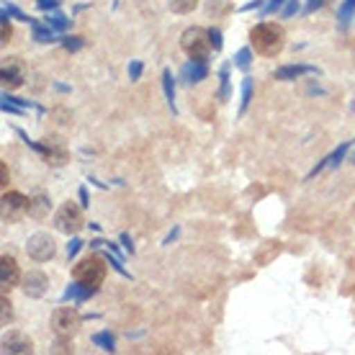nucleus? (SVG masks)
<instances>
[{"label": "nucleus", "mask_w": 355, "mask_h": 355, "mask_svg": "<svg viewBox=\"0 0 355 355\" xmlns=\"http://www.w3.org/2000/svg\"><path fill=\"white\" fill-rule=\"evenodd\" d=\"M250 44H252V49L258 54H263V57H278L286 46L284 26L263 21V24H258V26L250 31Z\"/></svg>", "instance_id": "obj_1"}, {"label": "nucleus", "mask_w": 355, "mask_h": 355, "mask_svg": "<svg viewBox=\"0 0 355 355\" xmlns=\"http://www.w3.org/2000/svg\"><path fill=\"white\" fill-rule=\"evenodd\" d=\"M180 49L191 57V60H201V62H209V49H211V42H209V31L198 26H191L180 34Z\"/></svg>", "instance_id": "obj_2"}, {"label": "nucleus", "mask_w": 355, "mask_h": 355, "mask_svg": "<svg viewBox=\"0 0 355 355\" xmlns=\"http://www.w3.org/2000/svg\"><path fill=\"white\" fill-rule=\"evenodd\" d=\"M54 230L62 232V234H78V232L85 227V219H83V206L72 204H62L57 211H54Z\"/></svg>", "instance_id": "obj_3"}, {"label": "nucleus", "mask_w": 355, "mask_h": 355, "mask_svg": "<svg viewBox=\"0 0 355 355\" xmlns=\"http://www.w3.org/2000/svg\"><path fill=\"white\" fill-rule=\"evenodd\" d=\"M72 275H75V281H83V284L101 288V284L106 281V266H103V260L98 258V255H90V258L80 260L75 266Z\"/></svg>", "instance_id": "obj_4"}, {"label": "nucleus", "mask_w": 355, "mask_h": 355, "mask_svg": "<svg viewBox=\"0 0 355 355\" xmlns=\"http://www.w3.org/2000/svg\"><path fill=\"white\" fill-rule=\"evenodd\" d=\"M85 317L78 314L75 306H60V309H54L52 314V329L57 338H72L78 329H80V322Z\"/></svg>", "instance_id": "obj_5"}, {"label": "nucleus", "mask_w": 355, "mask_h": 355, "mask_svg": "<svg viewBox=\"0 0 355 355\" xmlns=\"http://www.w3.org/2000/svg\"><path fill=\"white\" fill-rule=\"evenodd\" d=\"M28 204L31 198H26L18 191H10V193H3V201H0V214H3V222L6 224H16L21 222L28 214Z\"/></svg>", "instance_id": "obj_6"}, {"label": "nucleus", "mask_w": 355, "mask_h": 355, "mask_svg": "<svg viewBox=\"0 0 355 355\" xmlns=\"http://www.w3.org/2000/svg\"><path fill=\"white\" fill-rule=\"evenodd\" d=\"M54 252H57V245H54V240L49 237V234H44V232H36V234H31L26 242V255L34 263H46V260L54 258Z\"/></svg>", "instance_id": "obj_7"}, {"label": "nucleus", "mask_w": 355, "mask_h": 355, "mask_svg": "<svg viewBox=\"0 0 355 355\" xmlns=\"http://www.w3.org/2000/svg\"><path fill=\"white\" fill-rule=\"evenodd\" d=\"M21 291L26 293L28 299H42V296L49 291V278H46L42 270H28V273L21 278Z\"/></svg>", "instance_id": "obj_8"}, {"label": "nucleus", "mask_w": 355, "mask_h": 355, "mask_svg": "<svg viewBox=\"0 0 355 355\" xmlns=\"http://www.w3.org/2000/svg\"><path fill=\"white\" fill-rule=\"evenodd\" d=\"M24 75H26V70H24V64L18 62L16 57H8V62L3 64V70H0V78H3V85L8 90H16L24 85Z\"/></svg>", "instance_id": "obj_9"}, {"label": "nucleus", "mask_w": 355, "mask_h": 355, "mask_svg": "<svg viewBox=\"0 0 355 355\" xmlns=\"http://www.w3.org/2000/svg\"><path fill=\"white\" fill-rule=\"evenodd\" d=\"M209 78V62H201V60H188L183 67H180V80L186 85H196Z\"/></svg>", "instance_id": "obj_10"}, {"label": "nucleus", "mask_w": 355, "mask_h": 355, "mask_svg": "<svg viewBox=\"0 0 355 355\" xmlns=\"http://www.w3.org/2000/svg\"><path fill=\"white\" fill-rule=\"evenodd\" d=\"M306 75H320V67L314 64H284L275 70V80H299V78H306Z\"/></svg>", "instance_id": "obj_11"}, {"label": "nucleus", "mask_w": 355, "mask_h": 355, "mask_svg": "<svg viewBox=\"0 0 355 355\" xmlns=\"http://www.w3.org/2000/svg\"><path fill=\"white\" fill-rule=\"evenodd\" d=\"M18 281H21L18 263L10 258V255H3V260H0V286H3L6 291H10L13 286H18Z\"/></svg>", "instance_id": "obj_12"}, {"label": "nucleus", "mask_w": 355, "mask_h": 355, "mask_svg": "<svg viewBox=\"0 0 355 355\" xmlns=\"http://www.w3.org/2000/svg\"><path fill=\"white\" fill-rule=\"evenodd\" d=\"M347 152H350V142H343L335 152H329L327 157H322L320 165H317V168H314V170H311V173H309V175H306V180H311V178H317V175H320V173H322V170H327V168H338L340 162L345 160V155H347Z\"/></svg>", "instance_id": "obj_13"}, {"label": "nucleus", "mask_w": 355, "mask_h": 355, "mask_svg": "<svg viewBox=\"0 0 355 355\" xmlns=\"http://www.w3.org/2000/svg\"><path fill=\"white\" fill-rule=\"evenodd\" d=\"M96 293H98L96 286H88V284H83V281H75V284H70L67 288H64L62 302L83 304V302H88L90 296H96Z\"/></svg>", "instance_id": "obj_14"}, {"label": "nucleus", "mask_w": 355, "mask_h": 355, "mask_svg": "<svg viewBox=\"0 0 355 355\" xmlns=\"http://www.w3.org/2000/svg\"><path fill=\"white\" fill-rule=\"evenodd\" d=\"M34 345H31V340L24 338L21 332H8V335H3V353H31Z\"/></svg>", "instance_id": "obj_15"}, {"label": "nucleus", "mask_w": 355, "mask_h": 355, "mask_svg": "<svg viewBox=\"0 0 355 355\" xmlns=\"http://www.w3.org/2000/svg\"><path fill=\"white\" fill-rule=\"evenodd\" d=\"M28 26H31V39L39 42V44H52V42H60V39H57V31H54L49 24H39L36 18H31V24H28Z\"/></svg>", "instance_id": "obj_16"}, {"label": "nucleus", "mask_w": 355, "mask_h": 355, "mask_svg": "<svg viewBox=\"0 0 355 355\" xmlns=\"http://www.w3.org/2000/svg\"><path fill=\"white\" fill-rule=\"evenodd\" d=\"M52 209V201H49V196L46 193H36L31 198V204H28V216H34V219H44L46 214Z\"/></svg>", "instance_id": "obj_17"}, {"label": "nucleus", "mask_w": 355, "mask_h": 355, "mask_svg": "<svg viewBox=\"0 0 355 355\" xmlns=\"http://www.w3.org/2000/svg\"><path fill=\"white\" fill-rule=\"evenodd\" d=\"M162 93H165V101H168V106L173 114H178V106H175V80H173V72L165 67L162 70Z\"/></svg>", "instance_id": "obj_18"}, {"label": "nucleus", "mask_w": 355, "mask_h": 355, "mask_svg": "<svg viewBox=\"0 0 355 355\" xmlns=\"http://www.w3.org/2000/svg\"><path fill=\"white\" fill-rule=\"evenodd\" d=\"M44 24H49V26L57 31V34H62V31H67V28L72 26V18H67V16H62L60 10H52L49 16L44 18Z\"/></svg>", "instance_id": "obj_19"}, {"label": "nucleus", "mask_w": 355, "mask_h": 355, "mask_svg": "<svg viewBox=\"0 0 355 355\" xmlns=\"http://www.w3.org/2000/svg\"><path fill=\"white\" fill-rule=\"evenodd\" d=\"M90 340H93V345H98L101 350H106V353H114V350H116V338L108 332V329H101V332H96Z\"/></svg>", "instance_id": "obj_20"}, {"label": "nucleus", "mask_w": 355, "mask_h": 355, "mask_svg": "<svg viewBox=\"0 0 355 355\" xmlns=\"http://www.w3.org/2000/svg\"><path fill=\"white\" fill-rule=\"evenodd\" d=\"M232 62H234V67H237V70L248 72L250 64H252V49H250V46H242L240 52L232 57Z\"/></svg>", "instance_id": "obj_21"}, {"label": "nucleus", "mask_w": 355, "mask_h": 355, "mask_svg": "<svg viewBox=\"0 0 355 355\" xmlns=\"http://www.w3.org/2000/svg\"><path fill=\"white\" fill-rule=\"evenodd\" d=\"M0 16H6V18H16V21H26V24H31V16H26L24 10L18 8V6H13V3H3V8H0Z\"/></svg>", "instance_id": "obj_22"}, {"label": "nucleus", "mask_w": 355, "mask_h": 355, "mask_svg": "<svg viewBox=\"0 0 355 355\" xmlns=\"http://www.w3.org/2000/svg\"><path fill=\"white\" fill-rule=\"evenodd\" d=\"M232 85H230V64H224L222 72H219V101H230Z\"/></svg>", "instance_id": "obj_23"}, {"label": "nucleus", "mask_w": 355, "mask_h": 355, "mask_svg": "<svg viewBox=\"0 0 355 355\" xmlns=\"http://www.w3.org/2000/svg\"><path fill=\"white\" fill-rule=\"evenodd\" d=\"M353 10H355V0H343V6H340V10H338L340 28H347L350 18H353Z\"/></svg>", "instance_id": "obj_24"}, {"label": "nucleus", "mask_w": 355, "mask_h": 355, "mask_svg": "<svg viewBox=\"0 0 355 355\" xmlns=\"http://www.w3.org/2000/svg\"><path fill=\"white\" fill-rule=\"evenodd\" d=\"M168 6L173 13H180V16H186L191 10L198 6V0H168Z\"/></svg>", "instance_id": "obj_25"}, {"label": "nucleus", "mask_w": 355, "mask_h": 355, "mask_svg": "<svg viewBox=\"0 0 355 355\" xmlns=\"http://www.w3.org/2000/svg\"><path fill=\"white\" fill-rule=\"evenodd\" d=\"M240 116L250 108V101H252V78H245L242 80V93H240Z\"/></svg>", "instance_id": "obj_26"}, {"label": "nucleus", "mask_w": 355, "mask_h": 355, "mask_svg": "<svg viewBox=\"0 0 355 355\" xmlns=\"http://www.w3.org/2000/svg\"><path fill=\"white\" fill-rule=\"evenodd\" d=\"M60 44H62L67 52H80L83 46H85V39H83V36H62Z\"/></svg>", "instance_id": "obj_27"}, {"label": "nucleus", "mask_w": 355, "mask_h": 355, "mask_svg": "<svg viewBox=\"0 0 355 355\" xmlns=\"http://www.w3.org/2000/svg\"><path fill=\"white\" fill-rule=\"evenodd\" d=\"M299 10H302V3H299V0H286L284 8H281V18H293Z\"/></svg>", "instance_id": "obj_28"}, {"label": "nucleus", "mask_w": 355, "mask_h": 355, "mask_svg": "<svg viewBox=\"0 0 355 355\" xmlns=\"http://www.w3.org/2000/svg\"><path fill=\"white\" fill-rule=\"evenodd\" d=\"M284 3H286V0H268L266 6H263V10H260V18L273 16L275 10H281V8H284Z\"/></svg>", "instance_id": "obj_29"}, {"label": "nucleus", "mask_w": 355, "mask_h": 355, "mask_svg": "<svg viewBox=\"0 0 355 355\" xmlns=\"http://www.w3.org/2000/svg\"><path fill=\"white\" fill-rule=\"evenodd\" d=\"M209 42H211L214 52H222L224 39H222V31H219V28H209Z\"/></svg>", "instance_id": "obj_30"}, {"label": "nucleus", "mask_w": 355, "mask_h": 355, "mask_svg": "<svg viewBox=\"0 0 355 355\" xmlns=\"http://www.w3.org/2000/svg\"><path fill=\"white\" fill-rule=\"evenodd\" d=\"M0 306H3V317H0V322H3V327H8L10 317H13V311H10L13 304L8 302V296H3V299H0Z\"/></svg>", "instance_id": "obj_31"}, {"label": "nucleus", "mask_w": 355, "mask_h": 355, "mask_svg": "<svg viewBox=\"0 0 355 355\" xmlns=\"http://www.w3.org/2000/svg\"><path fill=\"white\" fill-rule=\"evenodd\" d=\"M60 0H36V8L44 10V13H52V10H60Z\"/></svg>", "instance_id": "obj_32"}, {"label": "nucleus", "mask_w": 355, "mask_h": 355, "mask_svg": "<svg viewBox=\"0 0 355 355\" xmlns=\"http://www.w3.org/2000/svg\"><path fill=\"white\" fill-rule=\"evenodd\" d=\"M83 245H85V242L80 240V237H75V234H72V240H70V245H67V258H75V255H78V252H80L83 250Z\"/></svg>", "instance_id": "obj_33"}, {"label": "nucleus", "mask_w": 355, "mask_h": 355, "mask_svg": "<svg viewBox=\"0 0 355 355\" xmlns=\"http://www.w3.org/2000/svg\"><path fill=\"white\" fill-rule=\"evenodd\" d=\"M142 72H144V64L139 62V60H134V62L129 64V78H132V83L139 80V78H142Z\"/></svg>", "instance_id": "obj_34"}, {"label": "nucleus", "mask_w": 355, "mask_h": 355, "mask_svg": "<svg viewBox=\"0 0 355 355\" xmlns=\"http://www.w3.org/2000/svg\"><path fill=\"white\" fill-rule=\"evenodd\" d=\"M0 18H3V21H0V24H3V44H8L10 36H13V28H10V18H6V16H0Z\"/></svg>", "instance_id": "obj_35"}, {"label": "nucleus", "mask_w": 355, "mask_h": 355, "mask_svg": "<svg viewBox=\"0 0 355 355\" xmlns=\"http://www.w3.org/2000/svg\"><path fill=\"white\" fill-rule=\"evenodd\" d=\"M324 3H327V0H306V6H304V13H306V16H311V13H314V10H320Z\"/></svg>", "instance_id": "obj_36"}, {"label": "nucleus", "mask_w": 355, "mask_h": 355, "mask_svg": "<svg viewBox=\"0 0 355 355\" xmlns=\"http://www.w3.org/2000/svg\"><path fill=\"white\" fill-rule=\"evenodd\" d=\"M268 0H248V3H245V6H242V13H248V10H255V8H263V6H266Z\"/></svg>", "instance_id": "obj_37"}, {"label": "nucleus", "mask_w": 355, "mask_h": 355, "mask_svg": "<svg viewBox=\"0 0 355 355\" xmlns=\"http://www.w3.org/2000/svg\"><path fill=\"white\" fill-rule=\"evenodd\" d=\"M3 111H6V114H16V116L24 114V108L16 106V103H10V101H3Z\"/></svg>", "instance_id": "obj_38"}, {"label": "nucleus", "mask_w": 355, "mask_h": 355, "mask_svg": "<svg viewBox=\"0 0 355 355\" xmlns=\"http://www.w3.org/2000/svg\"><path fill=\"white\" fill-rule=\"evenodd\" d=\"M78 196H80V206H83V209H88V206H90L88 188H85V186H80V191H78Z\"/></svg>", "instance_id": "obj_39"}, {"label": "nucleus", "mask_w": 355, "mask_h": 355, "mask_svg": "<svg viewBox=\"0 0 355 355\" xmlns=\"http://www.w3.org/2000/svg\"><path fill=\"white\" fill-rule=\"evenodd\" d=\"M119 240H121V245H124V250L126 252H129V255H134V245H132V237H129V234H121V237H119Z\"/></svg>", "instance_id": "obj_40"}, {"label": "nucleus", "mask_w": 355, "mask_h": 355, "mask_svg": "<svg viewBox=\"0 0 355 355\" xmlns=\"http://www.w3.org/2000/svg\"><path fill=\"white\" fill-rule=\"evenodd\" d=\"M178 234H180V230H178V227H175V230H173V232H168V237H165V240H162V245H170V242L175 240Z\"/></svg>", "instance_id": "obj_41"}, {"label": "nucleus", "mask_w": 355, "mask_h": 355, "mask_svg": "<svg viewBox=\"0 0 355 355\" xmlns=\"http://www.w3.org/2000/svg\"><path fill=\"white\" fill-rule=\"evenodd\" d=\"M0 173H3V186L8 183V168H6V162H0Z\"/></svg>", "instance_id": "obj_42"}, {"label": "nucleus", "mask_w": 355, "mask_h": 355, "mask_svg": "<svg viewBox=\"0 0 355 355\" xmlns=\"http://www.w3.org/2000/svg\"><path fill=\"white\" fill-rule=\"evenodd\" d=\"M350 162H353V165H355V150H353V155H350Z\"/></svg>", "instance_id": "obj_43"}]
</instances>
